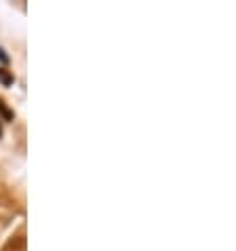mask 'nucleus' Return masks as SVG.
<instances>
[{"mask_svg":"<svg viewBox=\"0 0 236 251\" xmlns=\"http://www.w3.org/2000/svg\"><path fill=\"white\" fill-rule=\"evenodd\" d=\"M2 251H25V241H24V236H17V239L9 241V245H6Z\"/></svg>","mask_w":236,"mask_h":251,"instance_id":"obj_1","label":"nucleus"},{"mask_svg":"<svg viewBox=\"0 0 236 251\" xmlns=\"http://www.w3.org/2000/svg\"><path fill=\"white\" fill-rule=\"evenodd\" d=\"M0 114H2L4 121H13V110L6 108V103L2 100H0Z\"/></svg>","mask_w":236,"mask_h":251,"instance_id":"obj_2","label":"nucleus"},{"mask_svg":"<svg viewBox=\"0 0 236 251\" xmlns=\"http://www.w3.org/2000/svg\"><path fill=\"white\" fill-rule=\"evenodd\" d=\"M0 80H2L4 85H11V82H13V76L6 72V70H0Z\"/></svg>","mask_w":236,"mask_h":251,"instance_id":"obj_3","label":"nucleus"},{"mask_svg":"<svg viewBox=\"0 0 236 251\" xmlns=\"http://www.w3.org/2000/svg\"><path fill=\"white\" fill-rule=\"evenodd\" d=\"M0 61H2V64H6V61H9V59H6V55H4L2 49H0Z\"/></svg>","mask_w":236,"mask_h":251,"instance_id":"obj_4","label":"nucleus"},{"mask_svg":"<svg viewBox=\"0 0 236 251\" xmlns=\"http://www.w3.org/2000/svg\"><path fill=\"white\" fill-rule=\"evenodd\" d=\"M0 137H2V127H0Z\"/></svg>","mask_w":236,"mask_h":251,"instance_id":"obj_5","label":"nucleus"}]
</instances>
